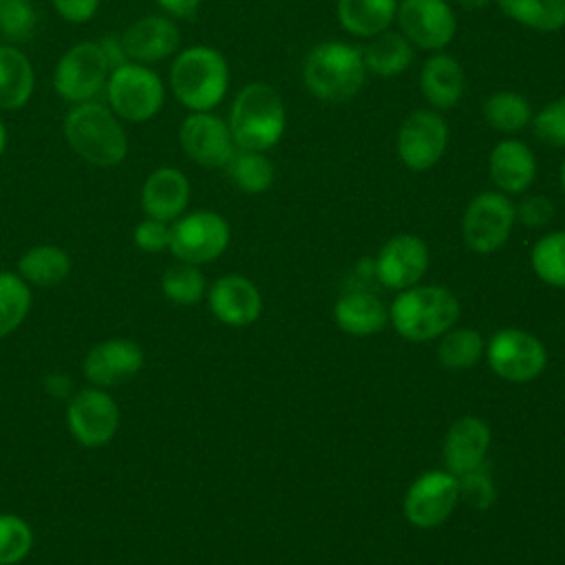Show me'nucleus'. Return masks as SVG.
Masks as SVG:
<instances>
[{"instance_id":"nucleus-23","label":"nucleus","mask_w":565,"mask_h":565,"mask_svg":"<svg viewBox=\"0 0 565 565\" xmlns=\"http://www.w3.org/2000/svg\"><path fill=\"white\" fill-rule=\"evenodd\" d=\"M419 90L426 104L439 113L452 110L466 93V71L457 57L435 51L419 68Z\"/></svg>"},{"instance_id":"nucleus-43","label":"nucleus","mask_w":565,"mask_h":565,"mask_svg":"<svg viewBox=\"0 0 565 565\" xmlns=\"http://www.w3.org/2000/svg\"><path fill=\"white\" fill-rule=\"evenodd\" d=\"M205 0H154L161 13L172 20H192Z\"/></svg>"},{"instance_id":"nucleus-37","label":"nucleus","mask_w":565,"mask_h":565,"mask_svg":"<svg viewBox=\"0 0 565 565\" xmlns=\"http://www.w3.org/2000/svg\"><path fill=\"white\" fill-rule=\"evenodd\" d=\"M38 24V11L31 0H4L0 7V33L4 42H24Z\"/></svg>"},{"instance_id":"nucleus-18","label":"nucleus","mask_w":565,"mask_h":565,"mask_svg":"<svg viewBox=\"0 0 565 565\" xmlns=\"http://www.w3.org/2000/svg\"><path fill=\"white\" fill-rule=\"evenodd\" d=\"M143 366V351L135 340L110 338L95 344L82 364L84 377L97 388H110L135 377Z\"/></svg>"},{"instance_id":"nucleus-36","label":"nucleus","mask_w":565,"mask_h":565,"mask_svg":"<svg viewBox=\"0 0 565 565\" xmlns=\"http://www.w3.org/2000/svg\"><path fill=\"white\" fill-rule=\"evenodd\" d=\"M33 530L18 514H0V565H15L29 556Z\"/></svg>"},{"instance_id":"nucleus-27","label":"nucleus","mask_w":565,"mask_h":565,"mask_svg":"<svg viewBox=\"0 0 565 565\" xmlns=\"http://www.w3.org/2000/svg\"><path fill=\"white\" fill-rule=\"evenodd\" d=\"M366 73L375 77H397L413 64L415 46L399 31H384L366 42L362 49Z\"/></svg>"},{"instance_id":"nucleus-6","label":"nucleus","mask_w":565,"mask_h":565,"mask_svg":"<svg viewBox=\"0 0 565 565\" xmlns=\"http://www.w3.org/2000/svg\"><path fill=\"white\" fill-rule=\"evenodd\" d=\"M106 106L124 124H143L154 119L166 102V82L146 64L124 62L108 75Z\"/></svg>"},{"instance_id":"nucleus-31","label":"nucleus","mask_w":565,"mask_h":565,"mask_svg":"<svg viewBox=\"0 0 565 565\" xmlns=\"http://www.w3.org/2000/svg\"><path fill=\"white\" fill-rule=\"evenodd\" d=\"M223 170L227 172L230 181L247 194L267 192L276 179V168L271 159L267 157V152H260V150L236 148Z\"/></svg>"},{"instance_id":"nucleus-44","label":"nucleus","mask_w":565,"mask_h":565,"mask_svg":"<svg viewBox=\"0 0 565 565\" xmlns=\"http://www.w3.org/2000/svg\"><path fill=\"white\" fill-rule=\"evenodd\" d=\"M99 44H102V49H104V53H106V57H108L113 68L124 64V62H128L119 33H108L106 38H99Z\"/></svg>"},{"instance_id":"nucleus-26","label":"nucleus","mask_w":565,"mask_h":565,"mask_svg":"<svg viewBox=\"0 0 565 565\" xmlns=\"http://www.w3.org/2000/svg\"><path fill=\"white\" fill-rule=\"evenodd\" d=\"M397 0H335V18L342 31L371 40L391 29Z\"/></svg>"},{"instance_id":"nucleus-10","label":"nucleus","mask_w":565,"mask_h":565,"mask_svg":"<svg viewBox=\"0 0 565 565\" xmlns=\"http://www.w3.org/2000/svg\"><path fill=\"white\" fill-rule=\"evenodd\" d=\"M486 360L494 375L512 384L536 380L547 364L543 342L530 331L505 327L497 331L486 344Z\"/></svg>"},{"instance_id":"nucleus-47","label":"nucleus","mask_w":565,"mask_h":565,"mask_svg":"<svg viewBox=\"0 0 565 565\" xmlns=\"http://www.w3.org/2000/svg\"><path fill=\"white\" fill-rule=\"evenodd\" d=\"M558 183H561V192L565 194V157H563L561 168H558Z\"/></svg>"},{"instance_id":"nucleus-38","label":"nucleus","mask_w":565,"mask_h":565,"mask_svg":"<svg viewBox=\"0 0 565 565\" xmlns=\"http://www.w3.org/2000/svg\"><path fill=\"white\" fill-rule=\"evenodd\" d=\"M532 130L545 146L565 148V95L547 102L532 117Z\"/></svg>"},{"instance_id":"nucleus-42","label":"nucleus","mask_w":565,"mask_h":565,"mask_svg":"<svg viewBox=\"0 0 565 565\" xmlns=\"http://www.w3.org/2000/svg\"><path fill=\"white\" fill-rule=\"evenodd\" d=\"M102 0H51L53 11L68 24H86L99 11Z\"/></svg>"},{"instance_id":"nucleus-11","label":"nucleus","mask_w":565,"mask_h":565,"mask_svg":"<svg viewBox=\"0 0 565 565\" xmlns=\"http://www.w3.org/2000/svg\"><path fill=\"white\" fill-rule=\"evenodd\" d=\"M230 245V223L212 210H194L172 221L170 252L177 260L205 265L216 260Z\"/></svg>"},{"instance_id":"nucleus-33","label":"nucleus","mask_w":565,"mask_h":565,"mask_svg":"<svg viewBox=\"0 0 565 565\" xmlns=\"http://www.w3.org/2000/svg\"><path fill=\"white\" fill-rule=\"evenodd\" d=\"M530 265L539 280L565 289V230L541 236L530 252Z\"/></svg>"},{"instance_id":"nucleus-28","label":"nucleus","mask_w":565,"mask_h":565,"mask_svg":"<svg viewBox=\"0 0 565 565\" xmlns=\"http://www.w3.org/2000/svg\"><path fill=\"white\" fill-rule=\"evenodd\" d=\"M71 256L60 245H35L18 258V276L31 287H53L68 278Z\"/></svg>"},{"instance_id":"nucleus-30","label":"nucleus","mask_w":565,"mask_h":565,"mask_svg":"<svg viewBox=\"0 0 565 565\" xmlns=\"http://www.w3.org/2000/svg\"><path fill=\"white\" fill-rule=\"evenodd\" d=\"M505 18L539 31L554 33L565 26V0H494Z\"/></svg>"},{"instance_id":"nucleus-39","label":"nucleus","mask_w":565,"mask_h":565,"mask_svg":"<svg viewBox=\"0 0 565 565\" xmlns=\"http://www.w3.org/2000/svg\"><path fill=\"white\" fill-rule=\"evenodd\" d=\"M457 479H459V499H463L475 510H488L494 503L497 488L490 475L483 472V466L470 472H463Z\"/></svg>"},{"instance_id":"nucleus-22","label":"nucleus","mask_w":565,"mask_h":565,"mask_svg":"<svg viewBox=\"0 0 565 565\" xmlns=\"http://www.w3.org/2000/svg\"><path fill=\"white\" fill-rule=\"evenodd\" d=\"M490 448V426L477 415H463L455 419L444 437V466L455 477L483 466Z\"/></svg>"},{"instance_id":"nucleus-8","label":"nucleus","mask_w":565,"mask_h":565,"mask_svg":"<svg viewBox=\"0 0 565 565\" xmlns=\"http://www.w3.org/2000/svg\"><path fill=\"white\" fill-rule=\"evenodd\" d=\"M516 223V210L508 194L486 190L470 199L461 216V238L475 254H492L501 249Z\"/></svg>"},{"instance_id":"nucleus-3","label":"nucleus","mask_w":565,"mask_h":565,"mask_svg":"<svg viewBox=\"0 0 565 565\" xmlns=\"http://www.w3.org/2000/svg\"><path fill=\"white\" fill-rule=\"evenodd\" d=\"M227 126L236 148L267 152L287 128V108L280 93L267 82H249L232 99Z\"/></svg>"},{"instance_id":"nucleus-7","label":"nucleus","mask_w":565,"mask_h":565,"mask_svg":"<svg viewBox=\"0 0 565 565\" xmlns=\"http://www.w3.org/2000/svg\"><path fill=\"white\" fill-rule=\"evenodd\" d=\"M110 71L113 66L99 40H82L60 55L53 68V90L71 106L97 99Z\"/></svg>"},{"instance_id":"nucleus-29","label":"nucleus","mask_w":565,"mask_h":565,"mask_svg":"<svg viewBox=\"0 0 565 565\" xmlns=\"http://www.w3.org/2000/svg\"><path fill=\"white\" fill-rule=\"evenodd\" d=\"M481 113L492 130L510 137L527 128L534 117L530 99L516 90H494L483 102Z\"/></svg>"},{"instance_id":"nucleus-16","label":"nucleus","mask_w":565,"mask_h":565,"mask_svg":"<svg viewBox=\"0 0 565 565\" xmlns=\"http://www.w3.org/2000/svg\"><path fill=\"white\" fill-rule=\"evenodd\" d=\"M119 35L128 62L146 66L172 60L181 49V29L177 20L161 11L132 20Z\"/></svg>"},{"instance_id":"nucleus-35","label":"nucleus","mask_w":565,"mask_h":565,"mask_svg":"<svg viewBox=\"0 0 565 565\" xmlns=\"http://www.w3.org/2000/svg\"><path fill=\"white\" fill-rule=\"evenodd\" d=\"M161 291L174 305H194L205 294V278L199 265L177 263L161 276Z\"/></svg>"},{"instance_id":"nucleus-32","label":"nucleus","mask_w":565,"mask_h":565,"mask_svg":"<svg viewBox=\"0 0 565 565\" xmlns=\"http://www.w3.org/2000/svg\"><path fill=\"white\" fill-rule=\"evenodd\" d=\"M486 353L483 335L470 327H452L441 335L437 358L444 369L463 371L472 369Z\"/></svg>"},{"instance_id":"nucleus-15","label":"nucleus","mask_w":565,"mask_h":565,"mask_svg":"<svg viewBox=\"0 0 565 565\" xmlns=\"http://www.w3.org/2000/svg\"><path fill=\"white\" fill-rule=\"evenodd\" d=\"M66 426L77 444L102 448L119 428V406L106 388L77 391L66 406Z\"/></svg>"},{"instance_id":"nucleus-4","label":"nucleus","mask_w":565,"mask_h":565,"mask_svg":"<svg viewBox=\"0 0 565 565\" xmlns=\"http://www.w3.org/2000/svg\"><path fill=\"white\" fill-rule=\"evenodd\" d=\"M300 75L316 99L342 104L362 90L369 73L362 49L342 40H327L307 51Z\"/></svg>"},{"instance_id":"nucleus-1","label":"nucleus","mask_w":565,"mask_h":565,"mask_svg":"<svg viewBox=\"0 0 565 565\" xmlns=\"http://www.w3.org/2000/svg\"><path fill=\"white\" fill-rule=\"evenodd\" d=\"M62 135L66 146L88 166L115 168L128 157V132L106 102L73 104L62 119Z\"/></svg>"},{"instance_id":"nucleus-13","label":"nucleus","mask_w":565,"mask_h":565,"mask_svg":"<svg viewBox=\"0 0 565 565\" xmlns=\"http://www.w3.org/2000/svg\"><path fill=\"white\" fill-rule=\"evenodd\" d=\"M177 137L183 154L207 170L225 168L236 150L227 119L214 110L188 113L179 124Z\"/></svg>"},{"instance_id":"nucleus-14","label":"nucleus","mask_w":565,"mask_h":565,"mask_svg":"<svg viewBox=\"0 0 565 565\" xmlns=\"http://www.w3.org/2000/svg\"><path fill=\"white\" fill-rule=\"evenodd\" d=\"M459 479L448 470L419 475L404 494V516L419 530L441 525L459 503Z\"/></svg>"},{"instance_id":"nucleus-12","label":"nucleus","mask_w":565,"mask_h":565,"mask_svg":"<svg viewBox=\"0 0 565 565\" xmlns=\"http://www.w3.org/2000/svg\"><path fill=\"white\" fill-rule=\"evenodd\" d=\"M397 31L428 53L444 51L457 33V18L448 0H397Z\"/></svg>"},{"instance_id":"nucleus-48","label":"nucleus","mask_w":565,"mask_h":565,"mask_svg":"<svg viewBox=\"0 0 565 565\" xmlns=\"http://www.w3.org/2000/svg\"><path fill=\"white\" fill-rule=\"evenodd\" d=\"M2 2H4V0H0V7H2Z\"/></svg>"},{"instance_id":"nucleus-20","label":"nucleus","mask_w":565,"mask_h":565,"mask_svg":"<svg viewBox=\"0 0 565 565\" xmlns=\"http://www.w3.org/2000/svg\"><path fill=\"white\" fill-rule=\"evenodd\" d=\"M539 172L536 154L534 150L516 139V137H505L494 143L488 157V174L494 188L508 196L512 194H523L530 190Z\"/></svg>"},{"instance_id":"nucleus-34","label":"nucleus","mask_w":565,"mask_h":565,"mask_svg":"<svg viewBox=\"0 0 565 565\" xmlns=\"http://www.w3.org/2000/svg\"><path fill=\"white\" fill-rule=\"evenodd\" d=\"M31 302V287L15 271H0V338L24 322Z\"/></svg>"},{"instance_id":"nucleus-19","label":"nucleus","mask_w":565,"mask_h":565,"mask_svg":"<svg viewBox=\"0 0 565 565\" xmlns=\"http://www.w3.org/2000/svg\"><path fill=\"white\" fill-rule=\"evenodd\" d=\"M207 307L218 322L227 327H247L258 320L263 311V298L249 278L241 274H227L214 280L210 287Z\"/></svg>"},{"instance_id":"nucleus-41","label":"nucleus","mask_w":565,"mask_h":565,"mask_svg":"<svg viewBox=\"0 0 565 565\" xmlns=\"http://www.w3.org/2000/svg\"><path fill=\"white\" fill-rule=\"evenodd\" d=\"M516 221L525 227H545L554 218V203L545 194H525L516 205Z\"/></svg>"},{"instance_id":"nucleus-45","label":"nucleus","mask_w":565,"mask_h":565,"mask_svg":"<svg viewBox=\"0 0 565 565\" xmlns=\"http://www.w3.org/2000/svg\"><path fill=\"white\" fill-rule=\"evenodd\" d=\"M448 2H455L457 7L468 9V11H477V9H483V7L492 4L494 0H448Z\"/></svg>"},{"instance_id":"nucleus-21","label":"nucleus","mask_w":565,"mask_h":565,"mask_svg":"<svg viewBox=\"0 0 565 565\" xmlns=\"http://www.w3.org/2000/svg\"><path fill=\"white\" fill-rule=\"evenodd\" d=\"M190 179L185 177L183 170L172 168V166H161L154 168L139 194V203L146 216L172 223L181 214H185L188 203H190Z\"/></svg>"},{"instance_id":"nucleus-9","label":"nucleus","mask_w":565,"mask_h":565,"mask_svg":"<svg viewBox=\"0 0 565 565\" xmlns=\"http://www.w3.org/2000/svg\"><path fill=\"white\" fill-rule=\"evenodd\" d=\"M448 141L450 128L446 117L439 110L426 106L411 110L402 119L395 137V150L408 170L426 172L444 159Z\"/></svg>"},{"instance_id":"nucleus-40","label":"nucleus","mask_w":565,"mask_h":565,"mask_svg":"<svg viewBox=\"0 0 565 565\" xmlns=\"http://www.w3.org/2000/svg\"><path fill=\"white\" fill-rule=\"evenodd\" d=\"M170 236H172V223L157 221L150 216L139 221L132 230L135 247H139L141 252H148V254L170 249Z\"/></svg>"},{"instance_id":"nucleus-25","label":"nucleus","mask_w":565,"mask_h":565,"mask_svg":"<svg viewBox=\"0 0 565 565\" xmlns=\"http://www.w3.org/2000/svg\"><path fill=\"white\" fill-rule=\"evenodd\" d=\"M35 93V68L29 55L18 46L0 44V113L24 108Z\"/></svg>"},{"instance_id":"nucleus-17","label":"nucleus","mask_w":565,"mask_h":565,"mask_svg":"<svg viewBox=\"0 0 565 565\" xmlns=\"http://www.w3.org/2000/svg\"><path fill=\"white\" fill-rule=\"evenodd\" d=\"M428 260L430 252L424 238L415 234H395L373 258V274L384 287L402 291L424 278Z\"/></svg>"},{"instance_id":"nucleus-5","label":"nucleus","mask_w":565,"mask_h":565,"mask_svg":"<svg viewBox=\"0 0 565 565\" xmlns=\"http://www.w3.org/2000/svg\"><path fill=\"white\" fill-rule=\"evenodd\" d=\"M459 318V300L441 285H413L402 289L388 307V322L411 342L444 335Z\"/></svg>"},{"instance_id":"nucleus-46","label":"nucleus","mask_w":565,"mask_h":565,"mask_svg":"<svg viewBox=\"0 0 565 565\" xmlns=\"http://www.w3.org/2000/svg\"><path fill=\"white\" fill-rule=\"evenodd\" d=\"M7 143H9V132H7V126H4V121L0 117V159H2V154L7 150Z\"/></svg>"},{"instance_id":"nucleus-24","label":"nucleus","mask_w":565,"mask_h":565,"mask_svg":"<svg viewBox=\"0 0 565 565\" xmlns=\"http://www.w3.org/2000/svg\"><path fill=\"white\" fill-rule=\"evenodd\" d=\"M335 324L349 335L380 333L388 322L386 305L369 289L355 287L342 294L333 307Z\"/></svg>"},{"instance_id":"nucleus-2","label":"nucleus","mask_w":565,"mask_h":565,"mask_svg":"<svg viewBox=\"0 0 565 565\" xmlns=\"http://www.w3.org/2000/svg\"><path fill=\"white\" fill-rule=\"evenodd\" d=\"M168 86L188 113L214 110L230 90V64L210 44L179 49L170 62Z\"/></svg>"}]
</instances>
